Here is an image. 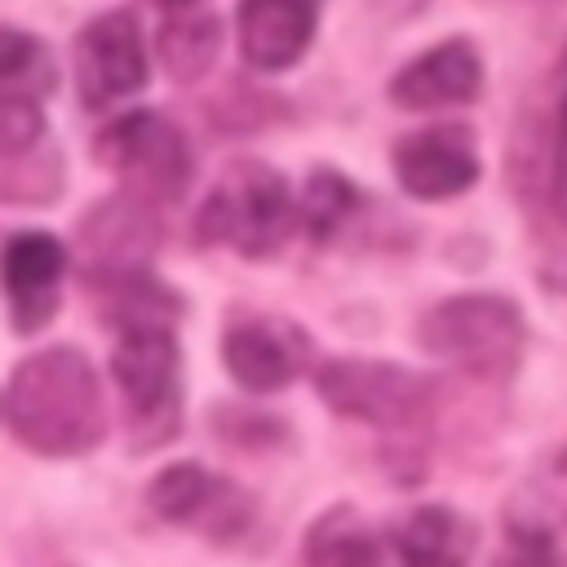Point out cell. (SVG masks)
<instances>
[{
    "mask_svg": "<svg viewBox=\"0 0 567 567\" xmlns=\"http://www.w3.org/2000/svg\"><path fill=\"white\" fill-rule=\"evenodd\" d=\"M4 416L13 439L40 456H84L106 439V399L75 346L27 354L9 377Z\"/></svg>",
    "mask_w": 567,
    "mask_h": 567,
    "instance_id": "6da1fadb",
    "label": "cell"
},
{
    "mask_svg": "<svg viewBox=\"0 0 567 567\" xmlns=\"http://www.w3.org/2000/svg\"><path fill=\"white\" fill-rule=\"evenodd\" d=\"M146 505L164 523L195 527L213 540H239L257 518V505L239 483H230V478H221L195 461L164 465L146 483Z\"/></svg>",
    "mask_w": 567,
    "mask_h": 567,
    "instance_id": "ba28073f",
    "label": "cell"
},
{
    "mask_svg": "<svg viewBox=\"0 0 567 567\" xmlns=\"http://www.w3.org/2000/svg\"><path fill=\"white\" fill-rule=\"evenodd\" d=\"M323 0H239L235 35L239 53L257 71H288L315 40Z\"/></svg>",
    "mask_w": 567,
    "mask_h": 567,
    "instance_id": "5bb4252c",
    "label": "cell"
},
{
    "mask_svg": "<svg viewBox=\"0 0 567 567\" xmlns=\"http://www.w3.org/2000/svg\"><path fill=\"white\" fill-rule=\"evenodd\" d=\"M315 390L337 416L377 430H416L434 408V381L385 359H328L315 372Z\"/></svg>",
    "mask_w": 567,
    "mask_h": 567,
    "instance_id": "5b68a950",
    "label": "cell"
},
{
    "mask_svg": "<svg viewBox=\"0 0 567 567\" xmlns=\"http://www.w3.org/2000/svg\"><path fill=\"white\" fill-rule=\"evenodd\" d=\"M62 275H66V248L49 230H22L0 252V288L9 301L13 332L31 337L40 332L58 306H62Z\"/></svg>",
    "mask_w": 567,
    "mask_h": 567,
    "instance_id": "30bf717a",
    "label": "cell"
},
{
    "mask_svg": "<svg viewBox=\"0 0 567 567\" xmlns=\"http://www.w3.org/2000/svg\"><path fill=\"white\" fill-rule=\"evenodd\" d=\"M390 549L399 567H470L478 532L452 505H416L394 523Z\"/></svg>",
    "mask_w": 567,
    "mask_h": 567,
    "instance_id": "2e32d148",
    "label": "cell"
},
{
    "mask_svg": "<svg viewBox=\"0 0 567 567\" xmlns=\"http://www.w3.org/2000/svg\"><path fill=\"white\" fill-rule=\"evenodd\" d=\"M58 84L53 75V58L49 49L18 27H0V93H18V97H40Z\"/></svg>",
    "mask_w": 567,
    "mask_h": 567,
    "instance_id": "d6986e66",
    "label": "cell"
},
{
    "mask_svg": "<svg viewBox=\"0 0 567 567\" xmlns=\"http://www.w3.org/2000/svg\"><path fill=\"white\" fill-rule=\"evenodd\" d=\"M301 567H381V540L354 505L323 509L297 549Z\"/></svg>",
    "mask_w": 567,
    "mask_h": 567,
    "instance_id": "e0dca14e",
    "label": "cell"
},
{
    "mask_svg": "<svg viewBox=\"0 0 567 567\" xmlns=\"http://www.w3.org/2000/svg\"><path fill=\"white\" fill-rule=\"evenodd\" d=\"M350 208H354L350 182H346L337 168H315V173L306 177V186H301L297 221H301L315 239H323V235H332V230L341 226V217H346Z\"/></svg>",
    "mask_w": 567,
    "mask_h": 567,
    "instance_id": "ffe728a7",
    "label": "cell"
},
{
    "mask_svg": "<svg viewBox=\"0 0 567 567\" xmlns=\"http://www.w3.org/2000/svg\"><path fill=\"white\" fill-rule=\"evenodd\" d=\"M62 195V151L31 97L0 93V204H53Z\"/></svg>",
    "mask_w": 567,
    "mask_h": 567,
    "instance_id": "9c48e42d",
    "label": "cell"
},
{
    "mask_svg": "<svg viewBox=\"0 0 567 567\" xmlns=\"http://www.w3.org/2000/svg\"><path fill=\"white\" fill-rule=\"evenodd\" d=\"M496 567H563V549H558V532L523 509H509V527H505V549L496 558Z\"/></svg>",
    "mask_w": 567,
    "mask_h": 567,
    "instance_id": "7402d4cb",
    "label": "cell"
},
{
    "mask_svg": "<svg viewBox=\"0 0 567 567\" xmlns=\"http://www.w3.org/2000/svg\"><path fill=\"white\" fill-rule=\"evenodd\" d=\"M297 221L288 177L266 159H235L195 213V235L204 244H226L244 257H270Z\"/></svg>",
    "mask_w": 567,
    "mask_h": 567,
    "instance_id": "7a4b0ae2",
    "label": "cell"
},
{
    "mask_svg": "<svg viewBox=\"0 0 567 567\" xmlns=\"http://www.w3.org/2000/svg\"><path fill=\"white\" fill-rule=\"evenodd\" d=\"M75 62V93L84 111H111L146 89L151 62H146V35L137 27L133 9H106L93 22L75 31L71 44Z\"/></svg>",
    "mask_w": 567,
    "mask_h": 567,
    "instance_id": "52a82bcc",
    "label": "cell"
},
{
    "mask_svg": "<svg viewBox=\"0 0 567 567\" xmlns=\"http://www.w3.org/2000/svg\"><path fill=\"white\" fill-rule=\"evenodd\" d=\"M80 235L93 252V275H124V270H142L159 226L151 221V204L133 199L128 190L120 199H106L97 204L84 221H80Z\"/></svg>",
    "mask_w": 567,
    "mask_h": 567,
    "instance_id": "9a60e30c",
    "label": "cell"
},
{
    "mask_svg": "<svg viewBox=\"0 0 567 567\" xmlns=\"http://www.w3.org/2000/svg\"><path fill=\"white\" fill-rule=\"evenodd\" d=\"M394 177L416 199H452L478 182V146L470 124H430L394 142Z\"/></svg>",
    "mask_w": 567,
    "mask_h": 567,
    "instance_id": "8fae6325",
    "label": "cell"
},
{
    "mask_svg": "<svg viewBox=\"0 0 567 567\" xmlns=\"http://www.w3.org/2000/svg\"><path fill=\"white\" fill-rule=\"evenodd\" d=\"M155 53H159V66L177 84H190L213 71V62L221 53V22L208 9H177L159 22Z\"/></svg>",
    "mask_w": 567,
    "mask_h": 567,
    "instance_id": "ac0fdd59",
    "label": "cell"
},
{
    "mask_svg": "<svg viewBox=\"0 0 567 567\" xmlns=\"http://www.w3.org/2000/svg\"><path fill=\"white\" fill-rule=\"evenodd\" d=\"M155 4H164L168 13H177V9H199V0H155Z\"/></svg>",
    "mask_w": 567,
    "mask_h": 567,
    "instance_id": "cb8c5ba5",
    "label": "cell"
},
{
    "mask_svg": "<svg viewBox=\"0 0 567 567\" xmlns=\"http://www.w3.org/2000/svg\"><path fill=\"white\" fill-rule=\"evenodd\" d=\"M111 377L124 399V425L133 452H155L177 439L182 425V354L168 323L124 328L111 350Z\"/></svg>",
    "mask_w": 567,
    "mask_h": 567,
    "instance_id": "3957f363",
    "label": "cell"
},
{
    "mask_svg": "<svg viewBox=\"0 0 567 567\" xmlns=\"http://www.w3.org/2000/svg\"><path fill=\"white\" fill-rule=\"evenodd\" d=\"M545 199L554 217L567 226V49L549 75V168H545Z\"/></svg>",
    "mask_w": 567,
    "mask_h": 567,
    "instance_id": "44dd1931",
    "label": "cell"
},
{
    "mask_svg": "<svg viewBox=\"0 0 567 567\" xmlns=\"http://www.w3.org/2000/svg\"><path fill=\"white\" fill-rule=\"evenodd\" d=\"M514 509H523V514L549 523L554 532H558V527L567 532V447L532 478V487L523 492V501H518Z\"/></svg>",
    "mask_w": 567,
    "mask_h": 567,
    "instance_id": "603a6c76",
    "label": "cell"
},
{
    "mask_svg": "<svg viewBox=\"0 0 567 567\" xmlns=\"http://www.w3.org/2000/svg\"><path fill=\"white\" fill-rule=\"evenodd\" d=\"M483 89V58L470 40H443L412 62H403L390 80V97L403 111H439V106H461L474 102Z\"/></svg>",
    "mask_w": 567,
    "mask_h": 567,
    "instance_id": "4fadbf2b",
    "label": "cell"
},
{
    "mask_svg": "<svg viewBox=\"0 0 567 567\" xmlns=\"http://www.w3.org/2000/svg\"><path fill=\"white\" fill-rule=\"evenodd\" d=\"M97 164L111 168L133 199L142 204H168L190 186L195 155L186 133L155 115V111H128L115 124L97 133Z\"/></svg>",
    "mask_w": 567,
    "mask_h": 567,
    "instance_id": "8992f818",
    "label": "cell"
},
{
    "mask_svg": "<svg viewBox=\"0 0 567 567\" xmlns=\"http://www.w3.org/2000/svg\"><path fill=\"white\" fill-rule=\"evenodd\" d=\"M306 337L284 319H235L221 332V363L252 394L284 390L306 363Z\"/></svg>",
    "mask_w": 567,
    "mask_h": 567,
    "instance_id": "7c38bea8",
    "label": "cell"
},
{
    "mask_svg": "<svg viewBox=\"0 0 567 567\" xmlns=\"http://www.w3.org/2000/svg\"><path fill=\"white\" fill-rule=\"evenodd\" d=\"M416 346L470 377L501 381L523 354V310L496 292H461L421 315Z\"/></svg>",
    "mask_w": 567,
    "mask_h": 567,
    "instance_id": "277c9868",
    "label": "cell"
}]
</instances>
